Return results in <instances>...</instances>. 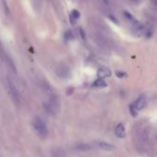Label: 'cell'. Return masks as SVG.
<instances>
[{
  "mask_svg": "<svg viewBox=\"0 0 157 157\" xmlns=\"http://www.w3.org/2000/svg\"><path fill=\"white\" fill-rule=\"evenodd\" d=\"M52 157H66V153L61 148H55L52 151Z\"/></svg>",
  "mask_w": 157,
  "mask_h": 157,
  "instance_id": "cell-10",
  "label": "cell"
},
{
  "mask_svg": "<svg viewBox=\"0 0 157 157\" xmlns=\"http://www.w3.org/2000/svg\"><path fill=\"white\" fill-rule=\"evenodd\" d=\"M74 148H75L76 151H88L91 149V146L85 143H83V144L80 143V144H77Z\"/></svg>",
  "mask_w": 157,
  "mask_h": 157,
  "instance_id": "cell-12",
  "label": "cell"
},
{
  "mask_svg": "<svg viewBox=\"0 0 157 157\" xmlns=\"http://www.w3.org/2000/svg\"><path fill=\"white\" fill-rule=\"evenodd\" d=\"M151 3H152L154 7H157V0H151Z\"/></svg>",
  "mask_w": 157,
  "mask_h": 157,
  "instance_id": "cell-17",
  "label": "cell"
},
{
  "mask_svg": "<svg viewBox=\"0 0 157 157\" xmlns=\"http://www.w3.org/2000/svg\"><path fill=\"white\" fill-rule=\"evenodd\" d=\"M102 1H103V2H104V4H105V5H108V4H109L108 0H102Z\"/></svg>",
  "mask_w": 157,
  "mask_h": 157,
  "instance_id": "cell-18",
  "label": "cell"
},
{
  "mask_svg": "<svg viewBox=\"0 0 157 157\" xmlns=\"http://www.w3.org/2000/svg\"><path fill=\"white\" fill-rule=\"evenodd\" d=\"M32 127L34 128V130L41 136H45L47 134V128L44 122L39 117H36L33 119L32 121Z\"/></svg>",
  "mask_w": 157,
  "mask_h": 157,
  "instance_id": "cell-3",
  "label": "cell"
},
{
  "mask_svg": "<svg viewBox=\"0 0 157 157\" xmlns=\"http://www.w3.org/2000/svg\"><path fill=\"white\" fill-rule=\"evenodd\" d=\"M123 15H124V17L127 18V20L129 21V22H131L132 24H134L135 26H140V22H139L136 18L129 13V12H128V11H124L123 12Z\"/></svg>",
  "mask_w": 157,
  "mask_h": 157,
  "instance_id": "cell-8",
  "label": "cell"
},
{
  "mask_svg": "<svg viewBox=\"0 0 157 157\" xmlns=\"http://www.w3.org/2000/svg\"><path fill=\"white\" fill-rule=\"evenodd\" d=\"M7 87H8V91L9 94H10L12 100L14 101V103L16 105H20L21 104V94L18 92V90L17 86L15 85V83L11 79L7 78Z\"/></svg>",
  "mask_w": 157,
  "mask_h": 157,
  "instance_id": "cell-2",
  "label": "cell"
},
{
  "mask_svg": "<svg viewBox=\"0 0 157 157\" xmlns=\"http://www.w3.org/2000/svg\"><path fill=\"white\" fill-rule=\"evenodd\" d=\"M60 107V103L57 96H52L46 103H44V108L49 114H57Z\"/></svg>",
  "mask_w": 157,
  "mask_h": 157,
  "instance_id": "cell-1",
  "label": "cell"
},
{
  "mask_svg": "<svg viewBox=\"0 0 157 157\" xmlns=\"http://www.w3.org/2000/svg\"><path fill=\"white\" fill-rule=\"evenodd\" d=\"M129 112H130V114H131L132 116H136L138 115V111L135 109V107H134L133 105H129Z\"/></svg>",
  "mask_w": 157,
  "mask_h": 157,
  "instance_id": "cell-14",
  "label": "cell"
},
{
  "mask_svg": "<svg viewBox=\"0 0 157 157\" xmlns=\"http://www.w3.org/2000/svg\"><path fill=\"white\" fill-rule=\"evenodd\" d=\"M65 37H66L67 40H71V39H73V34H72L71 31H68L66 33H65Z\"/></svg>",
  "mask_w": 157,
  "mask_h": 157,
  "instance_id": "cell-15",
  "label": "cell"
},
{
  "mask_svg": "<svg viewBox=\"0 0 157 157\" xmlns=\"http://www.w3.org/2000/svg\"><path fill=\"white\" fill-rule=\"evenodd\" d=\"M94 87H96V88H104L106 86V82L104 79H97L94 82V84H92Z\"/></svg>",
  "mask_w": 157,
  "mask_h": 157,
  "instance_id": "cell-11",
  "label": "cell"
},
{
  "mask_svg": "<svg viewBox=\"0 0 157 157\" xmlns=\"http://www.w3.org/2000/svg\"><path fill=\"white\" fill-rule=\"evenodd\" d=\"M80 18V12L78 10H73L72 13H71V16H70V18H71V22L73 23L74 20H78V18Z\"/></svg>",
  "mask_w": 157,
  "mask_h": 157,
  "instance_id": "cell-13",
  "label": "cell"
},
{
  "mask_svg": "<svg viewBox=\"0 0 157 157\" xmlns=\"http://www.w3.org/2000/svg\"><path fill=\"white\" fill-rule=\"evenodd\" d=\"M116 75L118 78H125V77H127V73L122 72V71H116Z\"/></svg>",
  "mask_w": 157,
  "mask_h": 157,
  "instance_id": "cell-16",
  "label": "cell"
},
{
  "mask_svg": "<svg viewBox=\"0 0 157 157\" xmlns=\"http://www.w3.org/2000/svg\"><path fill=\"white\" fill-rule=\"evenodd\" d=\"M135 109L137 111H140L142 109H143L146 105V99L144 96H140L135 102V104H133Z\"/></svg>",
  "mask_w": 157,
  "mask_h": 157,
  "instance_id": "cell-5",
  "label": "cell"
},
{
  "mask_svg": "<svg viewBox=\"0 0 157 157\" xmlns=\"http://www.w3.org/2000/svg\"><path fill=\"white\" fill-rule=\"evenodd\" d=\"M97 145L101 148V149L105 150V151H113V150H115V146L114 145L110 144V143H107L105 142H98Z\"/></svg>",
  "mask_w": 157,
  "mask_h": 157,
  "instance_id": "cell-7",
  "label": "cell"
},
{
  "mask_svg": "<svg viewBox=\"0 0 157 157\" xmlns=\"http://www.w3.org/2000/svg\"><path fill=\"white\" fill-rule=\"evenodd\" d=\"M57 74L60 78H68L69 76L70 72L67 68H59L58 70L57 71Z\"/></svg>",
  "mask_w": 157,
  "mask_h": 157,
  "instance_id": "cell-9",
  "label": "cell"
},
{
  "mask_svg": "<svg viewBox=\"0 0 157 157\" xmlns=\"http://www.w3.org/2000/svg\"><path fill=\"white\" fill-rule=\"evenodd\" d=\"M97 75H98L99 79H105V78L111 76V71L107 68H101L97 71Z\"/></svg>",
  "mask_w": 157,
  "mask_h": 157,
  "instance_id": "cell-6",
  "label": "cell"
},
{
  "mask_svg": "<svg viewBox=\"0 0 157 157\" xmlns=\"http://www.w3.org/2000/svg\"><path fill=\"white\" fill-rule=\"evenodd\" d=\"M115 134L117 138H120V139H123L126 136V129L123 124L119 123L116 125L115 128Z\"/></svg>",
  "mask_w": 157,
  "mask_h": 157,
  "instance_id": "cell-4",
  "label": "cell"
}]
</instances>
